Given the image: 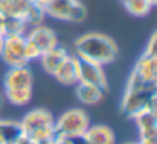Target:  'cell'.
I'll return each mask as SVG.
<instances>
[{"instance_id": "cell-1", "label": "cell", "mask_w": 157, "mask_h": 144, "mask_svg": "<svg viewBox=\"0 0 157 144\" xmlns=\"http://www.w3.org/2000/svg\"><path fill=\"white\" fill-rule=\"evenodd\" d=\"M74 55L83 58L100 66L111 64L119 57V46L117 43L103 32H85L78 35L72 45Z\"/></svg>"}, {"instance_id": "cell-2", "label": "cell", "mask_w": 157, "mask_h": 144, "mask_svg": "<svg viewBox=\"0 0 157 144\" xmlns=\"http://www.w3.org/2000/svg\"><path fill=\"white\" fill-rule=\"evenodd\" d=\"M155 100H157L155 86L143 85L142 81H139L137 78L129 75L128 81H126L125 92L120 100V109L125 115H128L131 118L134 113H137L139 110H142L145 107L155 109Z\"/></svg>"}, {"instance_id": "cell-3", "label": "cell", "mask_w": 157, "mask_h": 144, "mask_svg": "<svg viewBox=\"0 0 157 144\" xmlns=\"http://www.w3.org/2000/svg\"><path fill=\"white\" fill-rule=\"evenodd\" d=\"M91 126L90 115L82 107H71L62 112L54 121V135L62 139H80Z\"/></svg>"}, {"instance_id": "cell-4", "label": "cell", "mask_w": 157, "mask_h": 144, "mask_svg": "<svg viewBox=\"0 0 157 144\" xmlns=\"http://www.w3.org/2000/svg\"><path fill=\"white\" fill-rule=\"evenodd\" d=\"M54 121H56V117L52 115V112L43 107H36V109L28 110L22 117V120L19 121V129H20V133H23L25 136L37 142L40 139L56 136Z\"/></svg>"}, {"instance_id": "cell-5", "label": "cell", "mask_w": 157, "mask_h": 144, "mask_svg": "<svg viewBox=\"0 0 157 144\" xmlns=\"http://www.w3.org/2000/svg\"><path fill=\"white\" fill-rule=\"evenodd\" d=\"M46 17L68 23H82L86 16V6L80 0H52L45 6Z\"/></svg>"}, {"instance_id": "cell-6", "label": "cell", "mask_w": 157, "mask_h": 144, "mask_svg": "<svg viewBox=\"0 0 157 144\" xmlns=\"http://www.w3.org/2000/svg\"><path fill=\"white\" fill-rule=\"evenodd\" d=\"M26 38L25 35H10L3 37L2 51H0V58L8 67H19V66H28L29 61L26 58L25 52Z\"/></svg>"}, {"instance_id": "cell-7", "label": "cell", "mask_w": 157, "mask_h": 144, "mask_svg": "<svg viewBox=\"0 0 157 144\" xmlns=\"http://www.w3.org/2000/svg\"><path fill=\"white\" fill-rule=\"evenodd\" d=\"M25 38L31 45H34L37 48V51L40 52V55L43 52L51 51L52 48H56L59 45V37H57L56 31L51 29L49 26H46L45 23L43 25H39V26L28 28V31L25 34Z\"/></svg>"}, {"instance_id": "cell-8", "label": "cell", "mask_w": 157, "mask_h": 144, "mask_svg": "<svg viewBox=\"0 0 157 144\" xmlns=\"http://www.w3.org/2000/svg\"><path fill=\"white\" fill-rule=\"evenodd\" d=\"M77 69H78V81L94 85L97 88H102L103 91L108 89V78L103 66L77 57Z\"/></svg>"}, {"instance_id": "cell-9", "label": "cell", "mask_w": 157, "mask_h": 144, "mask_svg": "<svg viewBox=\"0 0 157 144\" xmlns=\"http://www.w3.org/2000/svg\"><path fill=\"white\" fill-rule=\"evenodd\" d=\"M134 78L148 86H157V55L142 54L136 61L131 74Z\"/></svg>"}, {"instance_id": "cell-10", "label": "cell", "mask_w": 157, "mask_h": 144, "mask_svg": "<svg viewBox=\"0 0 157 144\" xmlns=\"http://www.w3.org/2000/svg\"><path fill=\"white\" fill-rule=\"evenodd\" d=\"M34 86V75L29 66H19V67H8L3 77V89L5 91H22V89H33Z\"/></svg>"}, {"instance_id": "cell-11", "label": "cell", "mask_w": 157, "mask_h": 144, "mask_svg": "<svg viewBox=\"0 0 157 144\" xmlns=\"http://www.w3.org/2000/svg\"><path fill=\"white\" fill-rule=\"evenodd\" d=\"M74 144H116V133L108 124H91L80 139Z\"/></svg>"}, {"instance_id": "cell-12", "label": "cell", "mask_w": 157, "mask_h": 144, "mask_svg": "<svg viewBox=\"0 0 157 144\" xmlns=\"http://www.w3.org/2000/svg\"><path fill=\"white\" fill-rule=\"evenodd\" d=\"M131 120L136 123L139 130V138L157 136V109L145 107L134 113Z\"/></svg>"}, {"instance_id": "cell-13", "label": "cell", "mask_w": 157, "mask_h": 144, "mask_svg": "<svg viewBox=\"0 0 157 144\" xmlns=\"http://www.w3.org/2000/svg\"><path fill=\"white\" fill-rule=\"evenodd\" d=\"M69 55H71V52H69L65 46H62V45L59 43V45H57L56 48H52L51 51L43 52V54L39 57V63H40L42 69L46 72L48 75H54L56 70L60 67V64H62Z\"/></svg>"}, {"instance_id": "cell-14", "label": "cell", "mask_w": 157, "mask_h": 144, "mask_svg": "<svg viewBox=\"0 0 157 144\" xmlns=\"http://www.w3.org/2000/svg\"><path fill=\"white\" fill-rule=\"evenodd\" d=\"M62 86H75L78 83V69H77V57L71 52V55L60 64V67L52 75Z\"/></svg>"}, {"instance_id": "cell-15", "label": "cell", "mask_w": 157, "mask_h": 144, "mask_svg": "<svg viewBox=\"0 0 157 144\" xmlns=\"http://www.w3.org/2000/svg\"><path fill=\"white\" fill-rule=\"evenodd\" d=\"M74 88H75L77 100L80 101L83 106H96V104H99L103 100L105 92H106L102 88H97L94 85L83 83V81H78Z\"/></svg>"}, {"instance_id": "cell-16", "label": "cell", "mask_w": 157, "mask_h": 144, "mask_svg": "<svg viewBox=\"0 0 157 144\" xmlns=\"http://www.w3.org/2000/svg\"><path fill=\"white\" fill-rule=\"evenodd\" d=\"M33 3V0H0V16L23 19Z\"/></svg>"}, {"instance_id": "cell-17", "label": "cell", "mask_w": 157, "mask_h": 144, "mask_svg": "<svg viewBox=\"0 0 157 144\" xmlns=\"http://www.w3.org/2000/svg\"><path fill=\"white\" fill-rule=\"evenodd\" d=\"M26 31H28V26H26L23 19L0 16V35H2V37L25 35Z\"/></svg>"}, {"instance_id": "cell-18", "label": "cell", "mask_w": 157, "mask_h": 144, "mask_svg": "<svg viewBox=\"0 0 157 144\" xmlns=\"http://www.w3.org/2000/svg\"><path fill=\"white\" fill-rule=\"evenodd\" d=\"M122 3H123L125 11L129 16L139 17V19L146 17L154 8V5L149 2V0H122Z\"/></svg>"}, {"instance_id": "cell-19", "label": "cell", "mask_w": 157, "mask_h": 144, "mask_svg": "<svg viewBox=\"0 0 157 144\" xmlns=\"http://www.w3.org/2000/svg\"><path fill=\"white\" fill-rule=\"evenodd\" d=\"M34 95V89H22V91H5L3 97L6 101H10L13 106L23 107L31 103Z\"/></svg>"}, {"instance_id": "cell-20", "label": "cell", "mask_w": 157, "mask_h": 144, "mask_svg": "<svg viewBox=\"0 0 157 144\" xmlns=\"http://www.w3.org/2000/svg\"><path fill=\"white\" fill-rule=\"evenodd\" d=\"M45 19H46V13H45V8L37 5V3H33L28 9V13L25 14L23 20L26 23L28 28H33V26H39V25H43L45 23Z\"/></svg>"}, {"instance_id": "cell-21", "label": "cell", "mask_w": 157, "mask_h": 144, "mask_svg": "<svg viewBox=\"0 0 157 144\" xmlns=\"http://www.w3.org/2000/svg\"><path fill=\"white\" fill-rule=\"evenodd\" d=\"M143 54H148V55H157V32L154 31L151 34V37L148 38V43L145 45V51Z\"/></svg>"}, {"instance_id": "cell-22", "label": "cell", "mask_w": 157, "mask_h": 144, "mask_svg": "<svg viewBox=\"0 0 157 144\" xmlns=\"http://www.w3.org/2000/svg\"><path fill=\"white\" fill-rule=\"evenodd\" d=\"M11 144H36V141H33L31 138H28V136H25L23 133H20Z\"/></svg>"}, {"instance_id": "cell-23", "label": "cell", "mask_w": 157, "mask_h": 144, "mask_svg": "<svg viewBox=\"0 0 157 144\" xmlns=\"http://www.w3.org/2000/svg\"><path fill=\"white\" fill-rule=\"evenodd\" d=\"M137 144H157V136H146V138H139Z\"/></svg>"}, {"instance_id": "cell-24", "label": "cell", "mask_w": 157, "mask_h": 144, "mask_svg": "<svg viewBox=\"0 0 157 144\" xmlns=\"http://www.w3.org/2000/svg\"><path fill=\"white\" fill-rule=\"evenodd\" d=\"M56 141H57V138L56 136H51V138H46V139H40L36 144H56Z\"/></svg>"}, {"instance_id": "cell-25", "label": "cell", "mask_w": 157, "mask_h": 144, "mask_svg": "<svg viewBox=\"0 0 157 144\" xmlns=\"http://www.w3.org/2000/svg\"><path fill=\"white\" fill-rule=\"evenodd\" d=\"M33 2H34V3H37V5H40V6H43V8H45V6H46V5H49V3H51V2H52V0H33Z\"/></svg>"}, {"instance_id": "cell-26", "label": "cell", "mask_w": 157, "mask_h": 144, "mask_svg": "<svg viewBox=\"0 0 157 144\" xmlns=\"http://www.w3.org/2000/svg\"><path fill=\"white\" fill-rule=\"evenodd\" d=\"M3 103H5V97L0 94V110H2V107H3Z\"/></svg>"}, {"instance_id": "cell-27", "label": "cell", "mask_w": 157, "mask_h": 144, "mask_svg": "<svg viewBox=\"0 0 157 144\" xmlns=\"http://www.w3.org/2000/svg\"><path fill=\"white\" fill-rule=\"evenodd\" d=\"M2 43H3V37L0 35V51H2Z\"/></svg>"}, {"instance_id": "cell-28", "label": "cell", "mask_w": 157, "mask_h": 144, "mask_svg": "<svg viewBox=\"0 0 157 144\" xmlns=\"http://www.w3.org/2000/svg\"><path fill=\"white\" fill-rule=\"evenodd\" d=\"M123 144H137V141H129V142H123Z\"/></svg>"}, {"instance_id": "cell-29", "label": "cell", "mask_w": 157, "mask_h": 144, "mask_svg": "<svg viewBox=\"0 0 157 144\" xmlns=\"http://www.w3.org/2000/svg\"><path fill=\"white\" fill-rule=\"evenodd\" d=\"M149 2H151V3H152V5L155 6V3H157V0H149Z\"/></svg>"}]
</instances>
